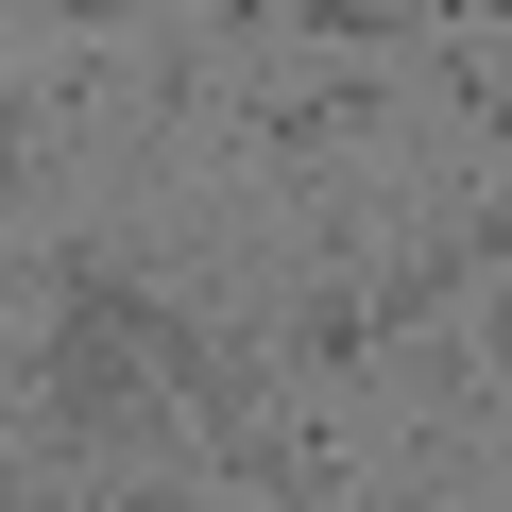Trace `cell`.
Instances as JSON below:
<instances>
[{"mask_svg":"<svg viewBox=\"0 0 512 512\" xmlns=\"http://www.w3.org/2000/svg\"><path fill=\"white\" fill-rule=\"evenodd\" d=\"M291 376H308V393L393 376V342H376V291H359V274H308V291H291Z\"/></svg>","mask_w":512,"mask_h":512,"instance_id":"cell-2","label":"cell"},{"mask_svg":"<svg viewBox=\"0 0 512 512\" xmlns=\"http://www.w3.org/2000/svg\"><path fill=\"white\" fill-rule=\"evenodd\" d=\"M461 103H478V137L512 154V69H461Z\"/></svg>","mask_w":512,"mask_h":512,"instance_id":"cell-3","label":"cell"},{"mask_svg":"<svg viewBox=\"0 0 512 512\" xmlns=\"http://www.w3.org/2000/svg\"><path fill=\"white\" fill-rule=\"evenodd\" d=\"M0 512H52V495H35V478H0Z\"/></svg>","mask_w":512,"mask_h":512,"instance_id":"cell-4","label":"cell"},{"mask_svg":"<svg viewBox=\"0 0 512 512\" xmlns=\"http://www.w3.org/2000/svg\"><path fill=\"white\" fill-rule=\"evenodd\" d=\"M393 120V69H325V86H239V154H274V171H325Z\"/></svg>","mask_w":512,"mask_h":512,"instance_id":"cell-1","label":"cell"}]
</instances>
